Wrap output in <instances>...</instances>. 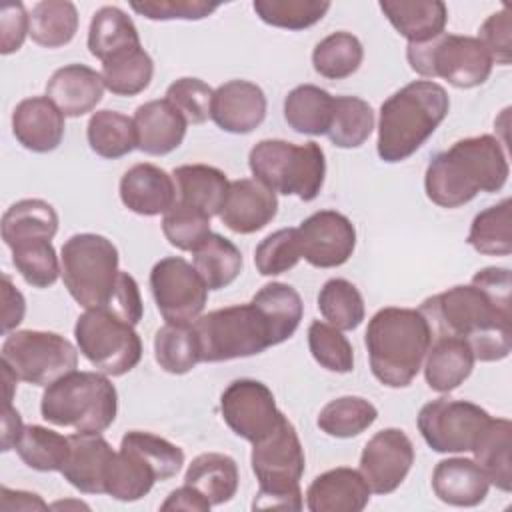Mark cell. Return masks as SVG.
<instances>
[{"label": "cell", "mask_w": 512, "mask_h": 512, "mask_svg": "<svg viewBox=\"0 0 512 512\" xmlns=\"http://www.w3.org/2000/svg\"><path fill=\"white\" fill-rule=\"evenodd\" d=\"M74 338L80 354L106 376H124L142 360V340L134 326L106 308L80 314Z\"/></svg>", "instance_id": "cell-11"}, {"label": "cell", "mask_w": 512, "mask_h": 512, "mask_svg": "<svg viewBox=\"0 0 512 512\" xmlns=\"http://www.w3.org/2000/svg\"><path fill=\"white\" fill-rule=\"evenodd\" d=\"M192 326L200 346V362L248 358L272 346L268 326L252 302L212 310L198 316Z\"/></svg>", "instance_id": "cell-9"}, {"label": "cell", "mask_w": 512, "mask_h": 512, "mask_svg": "<svg viewBox=\"0 0 512 512\" xmlns=\"http://www.w3.org/2000/svg\"><path fill=\"white\" fill-rule=\"evenodd\" d=\"M14 450L32 470L60 472L70 452V440L50 428L30 424L24 426Z\"/></svg>", "instance_id": "cell-41"}, {"label": "cell", "mask_w": 512, "mask_h": 512, "mask_svg": "<svg viewBox=\"0 0 512 512\" xmlns=\"http://www.w3.org/2000/svg\"><path fill=\"white\" fill-rule=\"evenodd\" d=\"M256 16L268 26L282 30H304L320 22L330 10L326 0H254Z\"/></svg>", "instance_id": "cell-48"}, {"label": "cell", "mask_w": 512, "mask_h": 512, "mask_svg": "<svg viewBox=\"0 0 512 512\" xmlns=\"http://www.w3.org/2000/svg\"><path fill=\"white\" fill-rule=\"evenodd\" d=\"M432 490L444 504L470 508L484 502L490 482L474 460L446 458L432 472Z\"/></svg>", "instance_id": "cell-26"}, {"label": "cell", "mask_w": 512, "mask_h": 512, "mask_svg": "<svg viewBox=\"0 0 512 512\" xmlns=\"http://www.w3.org/2000/svg\"><path fill=\"white\" fill-rule=\"evenodd\" d=\"M374 130L372 106L358 96H336L332 124L326 132L330 142L338 148L362 146Z\"/></svg>", "instance_id": "cell-45"}, {"label": "cell", "mask_w": 512, "mask_h": 512, "mask_svg": "<svg viewBox=\"0 0 512 512\" xmlns=\"http://www.w3.org/2000/svg\"><path fill=\"white\" fill-rule=\"evenodd\" d=\"M380 10L408 44L434 40L448 22V8L440 0H382Z\"/></svg>", "instance_id": "cell-28"}, {"label": "cell", "mask_w": 512, "mask_h": 512, "mask_svg": "<svg viewBox=\"0 0 512 512\" xmlns=\"http://www.w3.org/2000/svg\"><path fill=\"white\" fill-rule=\"evenodd\" d=\"M106 90L116 96H136L144 92L154 76V62L144 48L130 50L102 64Z\"/></svg>", "instance_id": "cell-47"}, {"label": "cell", "mask_w": 512, "mask_h": 512, "mask_svg": "<svg viewBox=\"0 0 512 512\" xmlns=\"http://www.w3.org/2000/svg\"><path fill=\"white\" fill-rule=\"evenodd\" d=\"M250 464L258 480V492L252 500L254 510H302L300 478L306 456L298 432L286 416L268 436L252 444Z\"/></svg>", "instance_id": "cell-5"}, {"label": "cell", "mask_w": 512, "mask_h": 512, "mask_svg": "<svg viewBox=\"0 0 512 512\" xmlns=\"http://www.w3.org/2000/svg\"><path fill=\"white\" fill-rule=\"evenodd\" d=\"M2 334H10L22 320L26 312V300L22 292L12 284L8 274H2Z\"/></svg>", "instance_id": "cell-59"}, {"label": "cell", "mask_w": 512, "mask_h": 512, "mask_svg": "<svg viewBox=\"0 0 512 512\" xmlns=\"http://www.w3.org/2000/svg\"><path fill=\"white\" fill-rule=\"evenodd\" d=\"M276 212L278 198L274 190L256 178H240L230 182L218 216L228 230L236 234H254L270 224Z\"/></svg>", "instance_id": "cell-18"}, {"label": "cell", "mask_w": 512, "mask_h": 512, "mask_svg": "<svg viewBox=\"0 0 512 512\" xmlns=\"http://www.w3.org/2000/svg\"><path fill=\"white\" fill-rule=\"evenodd\" d=\"M370 486L358 470L340 466L312 480L306 490L310 512H360L370 502Z\"/></svg>", "instance_id": "cell-22"}, {"label": "cell", "mask_w": 512, "mask_h": 512, "mask_svg": "<svg viewBox=\"0 0 512 512\" xmlns=\"http://www.w3.org/2000/svg\"><path fill=\"white\" fill-rule=\"evenodd\" d=\"M172 178L176 182V200L206 212L210 218L220 214L230 188L222 170L206 164H184L174 168Z\"/></svg>", "instance_id": "cell-29"}, {"label": "cell", "mask_w": 512, "mask_h": 512, "mask_svg": "<svg viewBox=\"0 0 512 512\" xmlns=\"http://www.w3.org/2000/svg\"><path fill=\"white\" fill-rule=\"evenodd\" d=\"M470 344L456 336H436L424 358L426 384L440 394L456 390L474 368Z\"/></svg>", "instance_id": "cell-27"}, {"label": "cell", "mask_w": 512, "mask_h": 512, "mask_svg": "<svg viewBox=\"0 0 512 512\" xmlns=\"http://www.w3.org/2000/svg\"><path fill=\"white\" fill-rule=\"evenodd\" d=\"M238 480L236 460L220 452L196 456L184 474V484L196 488L212 506L230 502L238 490Z\"/></svg>", "instance_id": "cell-33"}, {"label": "cell", "mask_w": 512, "mask_h": 512, "mask_svg": "<svg viewBox=\"0 0 512 512\" xmlns=\"http://www.w3.org/2000/svg\"><path fill=\"white\" fill-rule=\"evenodd\" d=\"M70 452L62 476L82 494H106V478L116 456L102 434L76 432L68 436Z\"/></svg>", "instance_id": "cell-20"}, {"label": "cell", "mask_w": 512, "mask_h": 512, "mask_svg": "<svg viewBox=\"0 0 512 512\" xmlns=\"http://www.w3.org/2000/svg\"><path fill=\"white\" fill-rule=\"evenodd\" d=\"M86 138L102 158L116 160L138 148L134 120L116 110H98L90 116L86 126Z\"/></svg>", "instance_id": "cell-37"}, {"label": "cell", "mask_w": 512, "mask_h": 512, "mask_svg": "<svg viewBox=\"0 0 512 512\" xmlns=\"http://www.w3.org/2000/svg\"><path fill=\"white\" fill-rule=\"evenodd\" d=\"M296 230L302 258L314 268L342 266L356 248L354 224L336 210H318Z\"/></svg>", "instance_id": "cell-16"}, {"label": "cell", "mask_w": 512, "mask_h": 512, "mask_svg": "<svg viewBox=\"0 0 512 512\" xmlns=\"http://www.w3.org/2000/svg\"><path fill=\"white\" fill-rule=\"evenodd\" d=\"M2 510H46L48 504L34 492H24V490H10L2 486L0 490Z\"/></svg>", "instance_id": "cell-61"}, {"label": "cell", "mask_w": 512, "mask_h": 512, "mask_svg": "<svg viewBox=\"0 0 512 512\" xmlns=\"http://www.w3.org/2000/svg\"><path fill=\"white\" fill-rule=\"evenodd\" d=\"M308 348L312 358L326 370L346 374L354 368V350L342 330L328 322L314 320L308 328Z\"/></svg>", "instance_id": "cell-51"}, {"label": "cell", "mask_w": 512, "mask_h": 512, "mask_svg": "<svg viewBox=\"0 0 512 512\" xmlns=\"http://www.w3.org/2000/svg\"><path fill=\"white\" fill-rule=\"evenodd\" d=\"M58 232V214L40 198L14 202L2 216V240L8 248L26 240H52Z\"/></svg>", "instance_id": "cell-34"}, {"label": "cell", "mask_w": 512, "mask_h": 512, "mask_svg": "<svg viewBox=\"0 0 512 512\" xmlns=\"http://www.w3.org/2000/svg\"><path fill=\"white\" fill-rule=\"evenodd\" d=\"M220 4L206 0H142L130 8L148 20H202L218 10Z\"/></svg>", "instance_id": "cell-55"}, {"label": "cell", "mask_w": 512, "mask_h": 512, "mask_svg": "<svg viewBox=\"0 0 512 512\" xmlns=\"http://www.w3.org/2000/svg\"><path fill=\"white\" fill-rule=\"evenodd\" d=\"M60 268L66 290L82 308H104L120 276L118 250L106 236L74 234L62 244Z\"/></svg>", "instance_id": "cell-8"}, {"label": "cell", "mask_w": 512, "mask_h": 512, "mask_svg": "<svg viewBox=\"0 0 512 512\" xmlns=\"http://www.w3.org/2000/svg\"><path fill=\"white\" fill-rule=\"evenodd\" d=\"M250 302L262 314L270 332L272 346L288 340L300 326L304 304L300 294L290 284H284V282L264 284L252 296Z\"/></svg>", "instance_id": "cell-32"}, {"label": "cell", "mask_w": 512, "mask_h": 512, "mask_svg": "<svg viewBox=\"0 0 512 512\" xmlns=\"http://www.w3.org/2000/svg\"><path fill=\"white\" fill-rule=\"evenodd\" d=\"M78 30V10L68 0H42L30 12L28 36L44 48L66 46Z\"/></svg>", "instance_id": "cell-39"}, {"label": "cell", "mask_w": 512, "mask_h": 512, "mask_svg": "<svg viewBox=\"0 0 512 512\" xmlns=\"http://www.w3.org/2000/svg\"><path fill=\"white\" fill-rule=\"evenodd\" d=\"M136 48H142L140 36L124 10L118 6H102L94 12L88 28V50L94 58L104 64Z\"/></svg>", "instance_id": "cell-30"}, {"label": "cell", "mask_w": 512, "mask_h": 512, "mask_svg": "<svg viewBox=\"0 0 512 512\" xmlns=\"http://www.w3.org/2000/svg\"><path fill=\"white\" fill-rule=\"evenodd\" d=\"M10 250L12 264L30 286L48 288L58 280V276H62L52 240H26L14 244Z\"/></svg>", "instance_id": "cell-49"}, {"label": "cell", "mask_w": 512, "mask_h": 512, "mask_svg": "<svg viewBox=\"0 0 512 512\" xmlns=\"http://www.w3.org/2000/svg\"><path fill=\"white\" fill-rule=\"evenodd\" d=\"M448 110V92L438 82L406 84L380 106L378 156L390 164L410 158L442 124Z\"/></svg>", "instance_id": "cell-4"}, {"label": "cell", "mask_w": 512, "mask_h": 512, "mask_svg": "<svg viewBox=\"0 0 512 512\" xmlns=\"http://www.w3.org/2000/svg\"><path fill=\"white\" fill-rule=\"evenodd\" d=\"M118 412V394L102 372H70L46 386L40 414L46 422L76 432L102 434Z\"/></svg>", "instance_id": "cell-6"}, {"label": "cell", "mask_w": 512, "mask_h": 512, "mask_svg": "<svg viewBox=\"0 0 512 512\" xmlns=\"http://www.w3.org/2000/svg\"><path fill=\"white\" fill-rule=\"evenodd\" d=\"M318 310L338 330H356L364 320V298L360 290L344 280L330 278L318 292Z\"/></svg>", "instance_id": "cell-46"}, {"label": "cell", "mask_w": 512, "mask_h": 512, "mask_svg": "<svg viewBox=\"0 0 512 512\" xmlns=\"http://www.w3.org/2000/svg\"><path fill=\"white\" fill-rule=\"evenodd\" d=\"M210 118L230 134H250L266 118V96L248 80H228L214 90Z\"/></svg>", "instance_id": "cell-19"}, {"label": "cell", "mask_w": 512, "mask_h": 512, "mask_svg": "<svg viewBox=\"0 0 512 512\" xmlns=\"http://www.w3.org/2000/svg\"><path fill=\"white\" fill-rule=\"evenodd\" d=\"M242 266V252L220 234L210 232L194 250V270L208 290H222L230 286L240 276Z\"/></svg>", "instance_id": "cell-36"}, {"label": "cell", "mask_w": 512, "mask_h": 512, "mask_svg": "<svg viewBox=\"0 0 512 512\" xmlns=\"http://www.w3.org/2000/svg\"><path fill=\"white\" fill-rule=\"evenodd\" d=\"M154 482H158L154 468L134 450L120 446L108 470L106 494L120 502H136L152 490Z\"/></svg>", "instance_id": "cell-38"}, {"label": "cell", "mask_w": 512, "mask_h": 512, "mask_svg": "<svg viewBox=\"0 0 512 512\" xmlns=\"http://www.w3.org/2000/svg\"><path fill=\"white\" fill-rule=\"evenodd\" d=\"M362 60V42L344 30L322 38L312 52L314 70L328 80H344L352 76L360 68Z\"/></svg>", "instance_id": "cell-44"}, {"label": "cell", "mask_w": 512, "mask_h": 512, "mask_svg": "<svg viewBox=\"0 0 512 512\" xmlns=\"http://www.w3.org/2000/svg\"><path fill=\"white\" fill-rule=\"evenodd\" d=\"M512 276L508 268L488 266L470 284L452 286L420 304L432 338L456 336L470 344L480 362H498L512 348Z\"/></svg>", "instance_id": "cell-1"}, {"label": "cell", "mask_w": 512, "mask_h": 512, "mask_svg": "<svg viewBox=\"0 0 512 512\" xmlns=\"http://www.w3.org/2000/svg\"><path fill=\"white\" fill-rule=\"evenodd\" d=\"M512 424L506 418H490L478 434L472 454L488 482L502 492L512 490Z\"/></svg>", "instance_id": "cell-31"}, {"label": "cell", "mask_w": 512, "mask_h": 512, "mask_svg": "<svg viewBox=\"0 0 512 512\" xmlns=\"http://www.w3.org/2000/svg\"><path fill=\"white\" fill-rule=\"evenodd\" d=\"M378 418L372 402L360 396H340L330 400L318 414V428L332 438H352L368 430Z\"/></svg>", "instance_id": "cell-43"}, {"label": "cell", "mask_w": 512, "mask_h": 512, "mask_svg": "<svg viewBox=\"0 0 512 512\" xmlns=\"http://www.w3.org/2000/svg\"><path fill=\"white\" fill-rule=\"evenodd\" d=\"M120 446H126L140 454L156 472V478L170 480L174 478L182 464H184V452L180 446L168 442L166 438H160L152 432H142V430H130L122 436Z\"/></svg>", "instance_id": "cell-52"}, {"label": "cell", "mask_w": 512, "mask_h": 512, "mask_svg": "<svg viewBox=\"0 0 512 512\" xmlns=\"http://www.w3.org/2000/svg\"><path fill=\"white\" fill-rule=\"evenodd\" d=\"M166 240L184 252H194L210 234V216L190 204L176 200L162 218Z\"/></svg>", "instance_id": "cell-50"}, {"label": "cell", "mask_w": 512, "mask_h": 512, "mask_svg": "<svg viewBox=\"0 0 512 512\" xmlns=\"http://www.w3.org/2000/svg\"><path fill=\"white\" fill-rule=\"evenodd\" d=\"M364 344L374 378L388 388H406L422 368L432 332L420 310L388 306L370 318Z\"/></svg>", "instance_id": "cell-3"}, {"label": "cell", "mask_w": 512, "mask_h": 512, "mask_svg": "<svg viewBox=\"0 0 512 512\" xmlns=\"http://www.w3.org/2000/svg\"><path fill=\"white\" fill-rule=\"evenodd\" d=\"M132 120L136 126L138 150L150 156H166L174 152L186 136L188 122L166 98L140 104Z\"/></svg>", "instance_id": "cell-25"}, {"label": "cell", "mask_w": 512, "mask_h": 512, "mask_svg": "<svg viewBox=\"0 0 512 512\" xmlns=\"http://www.w3.org/2000/svg\"><path fill=\"white\" fill-rule=\"evenodd\" d=\"M466 242L486 256L512 252V204L508 198L474 216Z\"/></svg>", "instance_id": "cell-42"}, {"label": "cell", "mask_w": 512, "mask_h": 512, "mask_svg": "<svg viewBox=\"0 0 512 512\" xmlns=\"http://www.w3.org/2000/svg\"><path fill=\"white\" fill-rule=\"evenodd\" d=\"M510 168L498 138L490 134L454 142L438 152L424 174L426 196L440 208H460L478 192H498Z\"/></svg>", "instance_id": "cell-2"}, {"label": "cell", "mask_w": 512, "mask_h": 512, "mask_svg": "<svg viewBox=\"0 0 512 512\" xmlns=\"http://www.w3.org/2000/svg\"><path fill=\"white\" fill-rule=\"evenodd\" d=\"M124 322L136 326L142 320V298L136 280L128 272H120L114 294L104 306Z\"/></svg>", "instance_id": "cell-58"}, {"label": "cell", "mask_w": 512, "mask_h": 512, "mask_svg": "<svg viewBox=\"0 0 512 512\" xmlns=\"http://www.w3.org/2000/svg\"><path fill=\"white\" fill-rule=\"evenodd\" d=\"M248 166L256 180L276 194L314 200L326 176L324 152L316 142L292 144L286 140H260L248 154Z\"/></svg>", "instance_id": "cell-7"}, {"label": "cell", "mask_w": 512, "mask_h": 512, "mask_svg": "<svg viewBox=\"0 0 512 512\" xmlns=\"http://www.w3.org/2000/svg\"><path fill=\"white\" fill-rule=\"evenodd\" d=\"M22 430H24V424L18 410L12 404H6V410L2 416V452H8L16 446Z\"/></svg>", "instance_id": "cell-62"}, {"label": "cell", "mask_w": 512, "mask_h": 512, "mask_svg": "<svg viewBox=\"0 0 512 512\" xmlns=\"http://www.w3.org/2000/svg\"><path fill=\"white\" fill-rule=\"evenodd\" d=\"M210 502L192 486L184 484L168 494V498L162 502L160 510H188V512H206L210 510Z\"/></svg>", "instance_id": "cell-60"}, {"label": "cell", "mask_w": 512, "mask_h": 512, "mask_svg": "<svg viewBox=\"0 0 512 512\" xmlns=\"http://www.w3.org/2000/svg\"><path fill=\"white\" fill-rule=\"evenodd\" d=\"M512 26H510V10L504 6L502 10L490 14L480 26L478 40L488 50L492 62L500 66H508L512 60Z\"/></svg>", "instance_id": "cell-56"}, {"label": "cell", "mask_w": 512, "mask_h": 512, "mask_svg": "<svg viewBox=\"0 0 512 512\" xmlns=\"http://www.w3.org/2000/svg\"><path fill=\"white\" fill-rule=\"evenodd\" d=\"M220 412L228 428L252 444L268 436L284 416L276 406L272 390L252 378L234 380L224 388Z\"/></svg>", "instance_id": "cell-15"}, {"label": "cell", "mask_w": 512, "mask_h": 512, "mask_svg": "<svg viewBox=\"0 0 512 512\" xmlns=\"http://www.w3.org/2000/svg\"><path fill=\"white\" fill-rule=\"evenodd\" d=\"M30 32V14L22 2H4L0 8V52L4 56L20 50Z\"/></svg>", "instance_id": "cell-57"}, {"label": "cell", "mask_w": 512, "mask_h": 512, "mask_svg": "<svg viewBox=\"0 0 512 512\" xmlns=\"http://www.w3.org/2000/svg\"><path fill=\"white\" fill-rule=\"evenodd\" d=\"M334 114V96L314 84H302L284 98V120L298 134L322 136Z\"/></svg>", "instance_id": "cell-35"}, {"label": "cell", "mask_w": 512, "mask_h": 512, "mask_svg": "<svg viewBox=\"0 0 512 512\" xmlns=\"http://www.w3.org/2000/svg\"><path fill=\"white\" fill-rule=\"evenodd\" d=\"M214 90L200 78H178L166 90V100L188 124H204L212 112Z\"/></svg>", "instance_id": "cell-54"}, {"label": "cell", "mask_w": 512, "mask_h": 512, "mask_svg": "<svg viewBox=\"0 0 512 512\" xmlns=\"http://www.w3.org/2000/svg\"><path fill=\"white\" fill-rule=\"evenodd\" d=\"M150 290L160 316L172 324H192L208 300L206 284L180 256H168L154 264Z\"/></svg>", "instance_id": "cell-14"}, {"label": "cell", "mask_w": 512, "mask_h": 512, "mask_svg": "<svg viewBox=\"0 0 512 512\" xmlns=\"http://www.w3.org/2000/svg\"><path fill=\"white\" fill-rule=\"evenodd\" d=\"M102 74L86 64H68L58 68L48 84L46 96L68 118H78L92 112L104 94Z\"/></svg>", "instance_id": "cell-24"}, {"label": "cell", "mask_w": 512, "mask_h": 512, "mask_svg": "<svg viewBox=\"0 0 512 512\" xmlns=\"http://www.w3.org/2000/svg\"><path fill=\"white\" fill-rule=\"evenodd\" d=\"M154 358L168 374H186L200 362V346L192 324L166 322L154 336Z\"/></svg>", "instance_id": "cell-40"}, {"label": "cell", "mask_w": 512, "mask_h": 512, "mask_svg": "<svg viewBox=\"0 0 512 512\" xmlns=\"http://www.w3.org/2000/svg\"><path fill=\"white\" fill-rule=\"evenodd\" d=\"M120 200L140 216L164 214L176 202L174 178L154 164H136L120 180Z\"/></svg>", "instance_id": "cell-23"}, {"label": "cell", "mask_w": 512, "mask_h": 512, "mask_svg": "<svg viewBox=\"0 0 512 512\" xmlns=\"http://www.w3.org/2000/svg\"><path fill=\"white\" fill-rule=\"evenodd\" d=\"M492 416L474 402L436 398L424 404L416 424L424 442L440 454L470 452Z\"/></svg>", "instance_id": "cell-13"}, {"label": "cell", "mask_w": 512, "mask_h": 512, "mask_svg": "<svg viewBox=\"0 0 512 512\" xmlns=\"http://www.w3.org/2000/svg\"><path fill=\"white\" fill-rule=\"evenodd\" d=\"M6 362L18 380L34 386H50L78 368V348L56 332L16 330L2 344Z\"/></svg>", "instance_id": "cell-12"}, {"label": "cell", "mask_w": 512, "mask_h": 512, "mask_svg": "<svg viewBox=\"0 0 512 512\" xmlns=\"http://www.w3.org/2000/svg\"><path fill=\"white\" fill-rule=\"evenodd\" d=\"M410 68L424 78H442L454 88H476L490 78L492 58L474 36L440 34L422 44H408Z\"/></svg>", "instance_id": "cell-10"}, {"label": "cell", "mask_w": 512, "mask_h": 512, "mask_svg": "<svg viewBox=\"0 0 512 512\" xmlns=\"http://www.w3.org/2000/svg\"><path fill=\"white\" fill-rule=\"evenodd\" d=\"M414 464V444L400 428L376 432L360 454V474L374 494L394 492Z\"/></svg>", "instance_id": "cell-17"}, {"label": "cell", "mask_w": 512, "mask_h": 512, "mask_svg": "<svg viewBox=\"0 0 512 512\" xmlns=\"http://www.w3.org/2000/svg\"><path fill=\"white\" fill-rule=\"evenodd\" d=\"M64 118L48 96L24 98L12 112V134L30 152H52L64 138Z\"/></svg>", "instance_id": "cell-21"}, {"label": "cell", "mask_w": 512, "mask_h": 512, "mask_svg": "<svg viewBox=\"0 0 512 512\" xmlns=\"http://www.w3.org/2000/svg\"><path fill=\"white\" fill-rule=\"evenodd\" d=\"M302 258L296 228H282L268 234L254 250V264L262 276L288 272Z\"/></svg>", "instance_id": "cell-53"}]
</instances>
